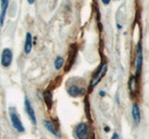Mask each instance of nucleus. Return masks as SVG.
Returning a JSON list of instances; mask_svg holds the SVG:
<instances>
[{
  "instance_id": "f257e3e1",
  "label": "nucleus",
  "mask_w": 149,
  "mask_h": 139,
  "mask_svg": "<svg viewBox=\"0 0 149 139\" xmlns=\"http://www.w3.org/2000/svg\"><path fill=\"white\" fill-rule=\"evenodd\" d=\"M8 113H9V118H10L11 120V124L13 128L18 131L19 133H23L25 131V128L23 126V124L21 120L20 116L18 114L17 109L14 108V107H10L8 109Z\"/></svg>"
},
{
  "instance_id": "f03ea898",
  "label": "nucleus",
  "mask_w": 149,
  "mask_h": 139,
  "mask_svg": "<svg viewBox=\"0 0 149 139\" xmlns=\"http://www.w3.org/2000/svg\"><path fill=\"white\" fill-rule=\"evenodd\" d=\"M74 136L76 139H91L90 127L86 122H79L74 129Z\"/></svg>"
},
{
  "instance_id": "7ed1b4c3",
  "label": "nucleus",
  "mask_w": 149,
  "mask_h": 139,
  "mask_svg": "<svg viewBox=\"0 0 149 139\" xmlns=\"http://www.w3.org/2000/svg\"><path fill=\"white\" fill-rule=\"evenodd\" d=\"M143 47L141 43L137 44L136 45V56L134 59V69H135V76L138 77L140 75L143 67Z\"/></svg>"
},
{
  "instance_id": "20e7f679",
  "label": "nucleus",
  "mask_w": 149,
  "mask_h": 139,
  "mask_svg": "<svg viewBox=\"0 0 149 139\" xmlns=\"http://www.w3.org/2000/svg\"><path fill=\"white\" fill-rule=\"evenodd\" d=\"M107 72V64L106 63H102L100 68L98 69V71L95 72L94 75L92 76L91 81V90H92L98 83H100V81L102 78L105 76V74Z\"/></svg>"
},
{
  "instance_id": "39448f33",
  "label": "nucleus",
  "mask_w": 149,
  "mask_h": 139,
  "mask_svg": "<svg viewBox=\"0 0 149 139\" xmlns=\"http://www.w3.org/2000/svg\"><path fill=\"white\" fill-rule=\"evenodd\" d=\"M67 93L70 96L77 97L83 96L86 93V89L84 87L78 85L77 83H70L67 87Z\"/></svg>"
},
{
  "instance_id": "423d86ee",
  "label": "nucleus",
  "mask_w": 149,
  "mask_h": 139,
  "mask_svg": "<svg viewBox=\"0 0 149 139\" xmlns=\"http://www.w3.org/2000/svg\"><path fill=\"white\" fill-rule=\"evenodd\" d=\"M13 60V54L11 49L9 48H4L1 53V59L0 63L4 68H8L11 65Z\"/></svg>"
},
{
  "instance_id": "0eeeda50",
  "label": "nucleus",
  "mask_w": 149,
  "mask_h": 139,
  "mask_svg": "<svg viewBox=\"0 0 149 139\" xmlns=\"http://www.w3.org/2000/svg\"><path fill=\"white\" fill-rule=\"evenodd\" d=\"M24 108H25V111L28 115V118L30 119V120L32 122V123L36 125V112L34 110V108H33V106L31 104L30 100L25 97L24 99Z\"/></svg>"
},
{
  "instance_id": "6e6552de",
  "label": "nucleus",
  "mask_w": 149,
  "mask_h": 139,
  "mask_svg": "<svg viewBox=\"0 0 149 139\" xmlns=\"http://www.w3.org/2000/svg\"><path fill=\"white\" fill-rule=\"evenodd\" d=\"M132 116L133 120L134 125H139L141 122V111H140V108L137 104H133L132 108Z\"/></svg>"
},
{
  "instance_id": "1a4fd4ad",
  "label": "nucleus",
  "mask_w": 149,
  "mask_h": 139,
  "mask_svg": "<svg viewBox=\"0 0 149 139\" xmlns=\"http://www.w3.org/2000/svg\"><path fill=\"white\" fill-rule=\"evenodd\" d=\"M43 125L47 128L49 132H50L52 134H54L55 136L57 137H60V133H59V130L57 128V126L55 125V123L53 122H51V120H46L43 122Z\"/></svg>"
},
{
  "instance_id": "9d476101",
  "label": "nucleus",
  "mask_w": 149,
  "mask_h": 139,
  "mask_svg": "<svg viewBox=\"0 0 149 139\" xmlns=\"http://www.w3.org/2000/svg\"><path fill=\"white\" fill-rule=\"evenodd\" d=\"M9 0H0V6H1V13H0V26H3L5 17H6L7 10L8 8Z\"/></svg>"
},
{
  "instance_id": "9b49d317",
  "label": "nucleus",
  "mask_w": 149,
  "mask_h": 139,
  "mask_svg": "<svg viewBox=\"0 0 149 139\" xmlns=\"http://www.w3.org/2000/svg\"><path fill=\"white\" fill-rule=\"evenodd\" d=\"M33 48V36L30 32H26L25 35V43L24 46H23V50H24V53L26 55L30 54Z\"/></svg>"
},
{
  "instance_id": "f8f14e48",
  "label": "nucleus",
  "mask_w": 149,
  "mask_h": 139,
  "mask_svg": "<svg viewBox=\"0 0 149 139\" xmlns=\"http://www.w3.org/2000/svg\"><path fill=\"white\" fill-rule=\"evenodd\" d=\"M129 88L132 93H138L139 91V82L136 76H132L129 81Z\"/></svg>"
},
{
  "instance_id": "ddd939ff",
  "label": "nucleus",
  "mask_w": 149,
  "mask_h": 139,
  "mask_svg": "<svg viewBox=\"0 0 149 139\" xmlns=\"http://www.w3.org/2000/svg\"><path fill=\"white\" fill-rule=\"evenodd\" d=\"M44 100H45L47 107H48V109H50L51 106H52V95H51V93L49 91L44 92Z\"/></svg>"
},
{
  "instance_id": "4468645a",
  "label": "nucleus",
  "mask_w": 149,
  "mask_h": 139,
  "mask_svg": "<svg viewBox=\"0 0 149 139\" xmlns=\"http://www.w3.org/2000/svg\"><path fill=\"white\" fill-rule=\"evenodd\" d=\"M64 64V59L62 57V56H57L54 60V67L55 69L57 70V71H59V70H61L63 68Z\"/></svg>"
},
{
  "instance_id": "2eb2a0df",
  "label": "nucleus",
  "mask_w": 149,
  "mask_h": 139,
  "mask_svg": "<svg viewBox=\"0 0 149 139\" xmlns=\"http://www.w3.org/2000/svg\"><path fill=\"white\" fill-rule=\"evenodd\" d=\"M110 139H120V138H119V136H118V133H114L113 134H112Z\"/></svg>"
},
{
  "instance_id": "dca6fc26",
  "label": "nucleus",
  "mask_w": 149,
  "mask_h": 139,
  "mask_svg": "<svg viewBox=\"0 0 149 139\" xmlns=\"http://www.w3.org/2000/svg\"><path fill=\"white\" fill-rule=\"evenodd\" d=\"M111 2V0H102V3L107 6V5H109V3Z\"/></svg>"
},
{
  "instance_id": "f3484780",
  "label": "nucleus",
  "mask_w": 149,
  "mask_h": 139,
  "mask_svg": "<svg viewBox=\"0 0 149 139\" xmlns=\"http://www.w3.org/2000/svg\"><path fill=\"white\" fill-rule=\"evenodd\" d=\"M99 95H100V96L104 97V96H106V93H105V91H100V92H99Z\"/></svg>"
},
{
  "instance_id": "a211bd4d",
  "label": "nucleus",
  "mask_w": 149,
  "mask_h": 139,
  "mask_svg": "<svg viewBox=\"0 0 149 139\" xmlns=\"http://www.w3.org/2000/svg\"><path fill=\"white\" fill-rule=\"evenodd\" d=\"M35 1H36V0H27V2L29 3L30 5H33V4L35 3Z\"/></svg>"
},
{
  "instance_id": "6ab92c4d",
  "label": "nucleus",
  "mask_w": 149,
  "mask_h": 139,
  "mask_svg": "<svg viewBox=\"0 0 149 139\" xmlns=\"http://www.w3.org/2000/svg\"><path fill=\"white\" fill-rule=\"evenodd\" d=\"M105 131H106V132H109V127H107V126H106V127H105Z\"/></svg>"
}]
</instances>
